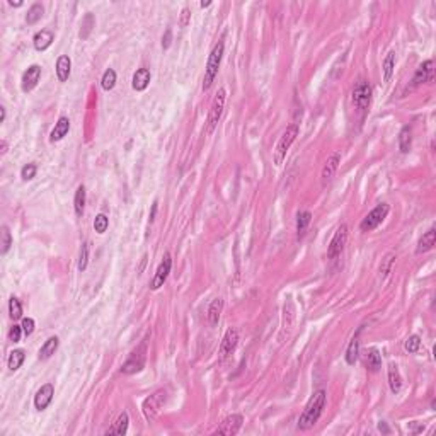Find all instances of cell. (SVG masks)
Returning a JSON list of instances; mask_svg holds the SVG:
<instances>
[{
  "label": "cell",
  "mask_w": 436,
  "mask_h": 436,
  "mask_svg": "<svg viewBox=\"0 0 436 436\" xmlns=\"http://www.w3.org/2000/svg\"><path fill=\"white\" fill-rule=\"evenodd\" d=\"M21 327H22V331H24V334H26V336H31V334L34 333V320L31 319V317L22 319Z\"/></svg>",
  "instance_id": "43"
},
{
  "label": "cell",
  "mask_w": 436,
  "mask_h": 436,
  "mask_svg": "<svg viewBox=\"0 0 436 436\" xmlns=\"http://www.w3.org/2000/svg\"><path fill=\"white\" fill-rule=\"evenodd\" d=\"M339 162H341V153L339 152L331 153L329 159L326 160V164H324V167H322V172H320V183H322V188H326L327 184L333 181L336 171H338Z\"/></svg>",
  "instance_id": "13"
},
{
  "label": "cell",
  "mask_w": 436,
  "mask_h": 436,
  "mask_svg": "<svg viewBox=\"0 0 436 436\" xmlns=\"http://www.w3.org/2000/svg\"><path fill=\"white\" fill-rule=\"evenodd\" d=\"M58 344H60V339L56 338V336H51V338H49L48 341L41 346L40 360H48V358H51L53 354H55V351L58 349Z\"/></svg>",
  "instance_id": "24"
},
{
  "label": "cell",
  "mask_w": 436,
  "mask_h": 436,
  "mask_svg": "<svg viewBox=\"0 0 436 436\" xmlns=\"http://www.w3.org/2000/svg\"><path fill=\"white\" fill-rule=\"evenodd\" d=\"M365 365L366 368L370 370V372H378L382 366V356L380 353H378L377 349H370L368 353H366L365 356Z\"/></svg>",
  "instance_id": "27"
},
{
  "label": "cell",
  "mask_w": 436,
  "mask_h": 436,
  "mask_svg": "<svg viewBox=\"0 0 436 436\" xmlns=\"http://www.w3.org/2000/svg\"><path fill=\"white\" fill-rule=\"evenodd\" d=\"M40 79H41V67L40 65H31L28 70L24 72V75H22V91L24 92L33 91V89L38 86Z\"/></svg>",
  "instance_id": "15"
},
{
  "label": "cell",
  "mask_w": 436,
  "mask_h": 436,
  "mask_svg": "<svg viewBox=\"0 0 436 436\" xmlns=\"http://www.w3.org/2000/svg\"><path fill=\"white\" fill-rule=\"evenodd\" d=\"M0 237H2V242H0V254L2 256H5L7 252H9L10 245H12V237H10V232L7 227H2V232H0Z\"/></svg>",
  "instance_id": "36"
},
{
  "label": "cell",
  "mask_w": 436,
  "mask_h": 436,
  "mask_svg": "<svg viewBox=\"0 0 436 436\" xmlns=\"http://www.w3.org/2000/svg\"><path fill=\"white\" fill-rule=\"evenodd\" d=\"M326 400H327L326 390L314 392V395L308 399L305 409H303V412L298 418V430L307 431L315 426V423L319 421L320 414H322L324 407H326Z\"/></svg>",
  "instance_id": "1"
},
{
  "label": "cell",
  "mask_w": 436,
  "mask_h": 436,
  "mask_svg": "<svg viewBox=\"0 0 436 436\" xmlns=\"http://www.w3.org/2000/svg\"><path fill=\"white\" fill-rule=\"evenodd\" d=\"M388 210H390V208H388L387 203H380L378 206L373 208V210L361 220V223H360L361 232H372V230H375L377 227L387 218Z\"/></svg>",
  "instance_id": "6"
},
{
  "label": "cell",
  "mask_w": 436,
  "mask_h": 436,
  "mask_svg": "<svg viewBox=\"0 0 436 436\" xmlns=\"http://www.w3.org/2000/svg\"><path fill=\"white\" fill-rule=\"evenodd\" d=\"M411 144H412V130H411V126H404V128L400 130V135H399L400 152L407 153L409 150H411Z\"/></svg>",
  "instance_id": "28"
},
{
  "label": "cell",
  "mask_w": 436,
  "mask_h": 436,
  "mask_svg": "<svg viewBox=\"0 0 436 436\" xmlns=\"http://www.w3.org/2000/svg\"><path fill=\"white\" fill-rule=\"evenodd\" d=\"M24 358H26V354H24V351H22V349L10 351L9 360H7V366H9V370L15 372V370L21 368V365L24 363Z\"/></svg>",
  "instance_id": "29"
},
{
  "label": "cell",
  "mask_w": 436,
  "mask_h": 436,
  "mask_svg": "<svg viewBox=\"0 0 436 436\" xmlns=\"http://www.w3.org/2000/svg\"><path fill=\"white\" fill-rule=\"evenodd\" d=\"M171 43H172V31L171 29H165L164 36H162V48L167 49L169 46H171Z\"/></svg>",
  "instance_id": "45"
},
{
  "label": "cell",
  "mask_w": 436,
  "mask_h": 436,
  "mask_svg": "<svg viewBox=\"0 0 436 436\" xmlns=\"http://www.w3.org/2000/svg\"><path fill=\"white\" fill-rule=\"evenodd\" d=\"M239 344V333L237 329H229L225 333V336H223V341L222 344H220V361H225L227 358L230 356V354L234 353L235 348H237Z\"/></svg>",
  "instance_id": "12"
},
{
  "label": "cell",
  "mask_w": 436,
  "mask_h": 436,
  "mask_svg": "<svg viewBox=\"0 0 436 436\" xmlns=\"http://www.w3.org/2000/svg\"><path fill=\"white\" fill-rule=\"evenodd\" d=\"M5 152H7V142H5V140H2V155H3V153H5Z\"/></svg>",
  "instance_id": "51"
},
{
  "label": "cell",
  "mask_w": 436,
  "mask_h": 436,
  "mask_svg": "<svg viewBox=\"0 0 436 436\" xmlns=\"http://www.w3.org/2000/svg\"><path fill=\"white\" fill-rule=\"evenodd\" d=\"M242 423H244V418L241 414H232L229 418H225L217 430L213 431V435H225V436H234L241 431Z\"/></svg>",
  "instance_id": "10"
},
{
  "label": "cell",
  "mask_w": 436,
  "mask_h": 436,
  "mask_svg": "<svg viewBox=\"0 0 436 436\" xmlns=\"http://www.w3.org/2000/svg\"><path fill=\"white\" fill-rule=\"evenodd\" d=\"M378 430H380V431H384V433H390V430H388V426H387V424H385L384 421H382L380 424H378Z\"/></svg>",
  "instance_id": "48"
},
{
  "label": "cell",
  "mask_w": 436,
  "mask_h": 436,
  "mask_svg": "<svg viewBox=\"0 0 436 436\" xmlns=\"http://www.w3.org/2000/svg\"><path fill=\"white\" fill-rule=\"evenodd\" d=\"M360 333L361 329H358V333L353 336V339L348 344V349H346V363L348 365H354L358 360V354H360Z\"/></svg>",
  "instance_id": "20"
},
{
  "label": "cell",
  "mask_w": 436,
  "mask_h": 436,
  "mask_svg": "<svg viewBox=\"0 0 436 436\" xmlns=\"http://www.w3.org/2000/svg\"><path fill=\"white\" fill-rule=\"evenodd\" d=\"M310 220H312L310 211H300L298 213V217H296V234H298V237L305 235L308 225H310Z\"/></svg>",
  "instance_id": "30"
},
{
  "label": "cell",
  "mask_w": 436,
  "mask_h": 436,
  "mask_svg": "<svg viewBox=\"0 0 436 436\" xmlns=\"http://www.w3.org/2000/svg\"><path fill=\"white\" fill-rule=\"evenodd\" d=\"M388 385H390V390L393 393H399L400 388H402V377H400L397 365L388 366Z\"/></svg>",
  "instance_id": "25"
},
{
  "label": "cell",
  "mask_w": 436,
  "mask_h": 436,
  "mask_svg": "<svg viewBox=\"0 0 436 436\" xmlns=\"http://www.w3.org/2000/svg\"><path fill=\"white\" fill-rule=\"evenodd\" d=\"M145 360H146V341H142V344L138 346L137 349L131 351L128 360L123 363L121 372L126 373V375H133V373L142 372L145 366Z\"/></svg>",
  "instance_id": "4"
},
{
  "label": "cell",
  "mask_w": 436,
  "mask_h": 436,
  "mask_svg": "<svg viewBox=\"0 0 436 436\" xmlns=\"http://www.w3.org/2000/svg\"><path fill=\"white\" fill-rule=\"evenodd\" d=\"M222 308H223L222 298H215L213 302L210 303V307H208V322H210V326H217L218 324Z\"/></svg>",
  "instance_id": "26"
},
{
  "label": "cell",
  "mask_w": 436,
  "mask_h": 436,
  "mask_svg": "<svg viewBox=\"0 0 436 436\" xmlns=\"http://www.w3.org/2000/svg\"><path fill=\"white\" fill-rule=\"evenodd\" d=\"M189 19H191L189 9H183V12H181V26H183V28H186V26L189 24Z\"/></svg>",
  "instance_id": "46"
},
{
  "label": "cell",
  "mask_w": 436,
  "mask_h": 436,
  "mask_svg": "<svg viewBox=\"0 0 436 436\" xmlns=\"http://www.w3.org/2000/svg\"><path fill=\"white\" fill-rule=\"evenodd\" d=\"M392 264H393V256H392V254H387V256H385V259L382 261V266H380V276H382V280H384V278L387 276L388 273H390Z\"/></svg>",
  "instance_id": "40"
},
{
  "label": "cell",
  "mask_w": 436,
  "mask_h": 436,
  "mask_svg": "<svg viewBox=\"0 0 436 436\" xmlns=\"http://www.w3.org/2000/svg\"><path fill=\"white\" fill-rule=\"evenodd\" d=\"M101 86L104 91H111V89H114V86H116V72H114L113 68L104 72V75L101 79Z\"/></svg>",
  "instance_id": "34"
},
{
  "label": "cell",
  "mask_w": 436,
  "mask_h": 436,
  "mask_svg": "<svg viewBox=\"0 0 436 436\" xmlns=\"http://www.w3.org/2000/svg\"><path fill=\"white\" fill-rule=\"evenodd\" d=\"M9 5L10 7H21L22 2H14V0H9Z\"/></svg>",
  "instance_id": "50"
},
{
  "label": "cell",
  "mask_w": 436,
  "mask_h": 436,
  "mask_svg": "<svg viewBox=\"0 0 436 436\" xmlns=\"http://www.w3.org/2000/svg\"><path fill=\"white\" fill-rule=\"evenodd\" d=\"M165 399H167V392L165 390H157L155 393H152L150 397H146L144 400V406H142V411H144V416L148 423H152L153 419L157 418L160 407L165 404Z\"/></svg>",
  "instance_id": "5"
},
{
  "label": "cell",
  "mask_w": 436,
  "mask_h": 436,
  "mask_svg": "<svg viewBox=\"0 0 436 436\" xmlns=\"http://www.w3.org/2000/svg\"><path fill=\"white\" fill-rule=\"evenodd\" d=\"M53 395H55V387H53L51 384H45L43 387L36 392V395H34V407H36L38 411H45V409L51 404Z\"/></svg>",
  "instance_id": "14"
},
{
  "label": "cell",
  "mask_w": 436,
  "mask_h": 436,
  "mask_svg": "<svg viewBox=\"0 0 436 436\" xmlns=\"http://www.w3.org/2000/svg\"><path fill=\"white\" fill-rule=\"evenodd\" d=\"M107 227H109V218H107L104 213H99L97 217H96V220H94L96 232H97V234H104L107 230Z\"/></svg>",
  "instance_id": "38"
},
{
  "label": "cell",
  "mask_w": 436,
  "mask_h": 436,
  "mask_svg": "<svg viewBox=\"0 0 436 436\" xmlns=\"http://www.w3.org/2000/svg\"><path fill=\"white\" fill-rule=\"evenodd\" d=\"M435 242H436V230H435V227H431V229L428 230V232L421 237V241H419L418 247H416V252H418V254L428 252V250L433 249Z\"/></svg>",
  "instance_id": "22"
},
{
  "label": "cell",
  "mask_w": 436,
  "mask_h": 436,
  "mask_svg": "<svg viewBox=\"0 0 436 436\" xmlns=\"http://www.w3.org/2000/svg\"><path fill=\"white\" fill-rule=\"evenodd\" d=\"M94 26H96V17L92 14H87L86 17H84V21H82V29H80L79 36L82 38V40H87Z\"/></svg>",
  "instance_id": "35"
},
{
  "label": "cell",
  "mask_w": 436,
  "mask_h": 436,
  "mask_svg": "<svg viewBox=\"0 0 436 436\" xmlns=\"http://www.w3.org/2000/svg\"><path fill=\"white\" fill-rule=\"evenodd\" d=\"M68 130H70V119L61 116L58 121H56L55 128L51 130V133H49V140L51 142H60L63 140L65 137H67Z\"/></svg>",
  "instance_id": "19"
},
{
  "label": "cell",
  "mask_w": 436,
  "mask_h": 436,
  "mask_svg": "<svg viewBox=\"0 0 436 436\" xmlns=\"http://www.w3.org/2000/svg\"><path fill=\"white\" fill-rule=\"evenodd\" d=\"M348 242V227L342 223V225L338 227L334 237L331 239V244L327 247V257L329 259H336L338 256H341V252L344 250V245Z\"/></svg>",
  "instance_id": "9"
},
{
  "label": "cell",
  "mask_w": 436,
  "mask_h": 436,
  "mask_svg": "<svg viewBox=\"0 0 436 436\" xmlns=\"http://www.w3.org/2000/svg\"><path fill=\"white\" fill-rule=\"evenodd\" d=\"M222 56H223V41H220V43L211 49L210 56H208V63H206V68H204L203 91H208V89L213 86L215 79H217V75H218V70H220Z\"/></svg>",
  "instance_id": "2"
},
{
  "label": "cell",
  "mask_w": 436,
  "mask_h": 436,
  "mask_svg": "<svg viewBox=\"0 0 436 436\" xmlns=\"http://www.w3.org/2000/svg\"><path fill=\"white\" fill-rule=\"evenodd\" d=\"M393 68H395V53L390 51L387 55V58L384 60V80L390 82L393 75Z\"/></svg>",
  "instance_id": "32"
},
{
  "label": "cell",
  "mask_w": 436,
  "mask_h": 436,
  "mask_svg": "<svg viewBox=\"0 0 436 436\" xmlns=\"http://www.w3.org/2000/svg\"><path fill=\"white\" fill-rule=\"evenodd\" d=\"M5 107H0V123H3L5 121Z\"/></svg>",
  "instance_id": "49"
},
{
  "label": "cell",
  "mask_w": 436,
  "mask_h": 436,
  "mask_svg": "<svg viewBox=\"0 0 436 436\" xmlns=\"http://www.w3.org/2000/svg\"><path fill=\"white\" fill-rule=\"evenodd\" d=\"M43 12H45L43 5H41V3H34V5H31L28 14H26V22H28V24H36V22L43 17Z\"/></svg>",
  "instance_id": "33"
},
{
  "label": "cell",
  "mask_w": 436,
  "mask_h": 436,
  "mask_svg": "<svg viewBox=\"0 0 436 436\" xmlns=\"http://www.w3.org/2000/svg\"><path fill=\"white\" fill-rule=\"evenodd\" d=\"M199 5H201V9H204V7H210V5H211V2H201V3H199Z\"/></svg>",
  "instance_id": "52"
},
{
  "label": "cell",
  "mask_w": 436,
  "mask_h": 436,
  "mask_svg": "<svg viewBox=\"0 0 436 436\" xmlns=\"http://www.w3.org/2000/svg\"><path fill=\"white\" fill-rule=\"evenodd\" d=\"M296 137H298V125L293 123V125L287 126V130L283 131V135H281L280 140H278L275 152H273V160H275L276 165L283 164V160L287 159V152L290 150L293 142L296 140Z\"/></svg>",
  "instance_id": "3"
},
{
  "label": "cell",
  "mask_w": 436,
  "mask_h": 436,
  "mask_svg": "<svg viewBox=\"0 0 436 436\" xmlns=\"http://www.w3.org/2000/svg\"><path fill=\"white\" fill-rule=\"evenodd\" d=\"M36 171H38L36 165L28 164V165H24V167L21 169V177L24 181H31V179H34V176H36Z\"/></svg>",
  "instance_id": "42"
},
{
  "label": "cell",
  "mask_w": 436,
  "mask_h": 436,
  "mask_svg": "<svg viewBox=\"0 0 436 436\" xmlns=\"http://www.w3.org/2000/svg\"><path fill=\"white\" fill-rule=\"evenodd\" d=\"M73 206H75L77 217H82L84 208H86V188L79 186L75 191V198H73Z\"/></svg>",
  "instance_id": "31"
},
{
  "label": "cell",
  "mask_w": 436,
  "mask_h": 436,
  "mask_svg": "<svg viewBox=\"0 0 436 436\" xmlns=\"http://www.w3.org/2000/svg\"><path fill=\"white\" fill-rule=\"evenodd\" d=\"M22 333H24V331H22V327H21V326H14L12 329L9 331V339H10V341H12V342H19V341H21Z\"/></svg>",
  "instance_id": "44"
},
{
  "label": "cell",
  "mask_w": 436,
  "mask_h": 436,
  "mask_svg": "<svg viewBox=\"0 0 436 436\" xmlns=\"http://www.w3.org/2000/svg\"><path fill=\"white\" fill-rule=\"evenodd\" d=\"M431 80H433V60H426L412 77V87H418L424 82H431Z\"/></svg>",
  "instance_id": "16"
},
{
  "label": "cell",
  "mask_w": 436,
  "mask_h": 436,
  "mask_svg": "<svg viewBox=\"0 0 436 436\" xmlns=\"http://www.w3.org/2000/svg\"><path fill=\"white\" fill-rule=\"evenodd\" d=\"M70 70H72V60L68 58L67 55H61L58 60H56V77H58L60 82H67L68 77H70Z\"/></svg>",
  "instance_id": "21"
},
{
  "label": "cell",
  "mask_w": 436,
  "mask_h": 436,
  "mask_svg": "<svg viewBox=\"0 0 436 436\" xmlns=\"http://www.w3.org/2000/svg\"><path fill=\"white\" fill-rule=\"evenodd\" d=\"M171 268H172V259H171V254L165 252L164 257H162L159 268H157V273L155 276H153L152 283H150V288L152 290H159L160 287H164L165 280H167L169 273H171Z\"/></svg>",
  "instance_id": "11"
},
{
  "label": "cell",
  "mask_w": 436,
  "mask_h": 436,
  "mask_svg": "<svg viewBox=\"0 0 436 436\" xmlns=\"http://www.w3.org/2000/svg\"><path fill=\"white\" fill-rule=\"evenodd\" d=\"M155 213H157V201H153L152 211H150V222H153V220H155Z\"/></svg>",
  "instance_id": "47"
},
{
  "label": "cell",
  "mask_w": 436,
  "mask_h": 436,
  "mask_svg": "<svg viewBox=\"0 0 436 436\" xmlns=\"http://www.w3.org/2000/svg\"><path fill=\"white\" fill-rule=\"evenodd\" d=\"M89 262V244H82L80 249V259H79V271H86Z\"/></svg>",
  "instance_id": "41"
},
{
  "label": "cell",
  "mask_w": 436,
  "mask_h": 436,
  "mask_svg": "<svg viewBox=\"0 0 436 436\" xmlns=\"http://www.w3.org/2000/svg\"><path fill=\"white\" fill-rule=\"evenodd\" d=\"M128 423H130L128 414H126V412H121L119 418L116 419V423L106 431V435H118V436L126 435V431H128Z\"/></svg>",
  "instance_id": "23"
},
{
  "label": "cell",
  "mask_w": 436,
  "mask_h": 436,
  "mask_svg": "<svg viewBox=\"0 0 436 436\" xmlns=\"http://www.w3.org/2000/svg\"><path fill=\"white\" fill-rule=\"evenodd\" d=\"M353 104L360 113H366L372 104V87L366 80H360L353 89Z\"/></svg>",
  "instance_id": "7"
},
{
  "label": "cell",
  "mask_w": 436,
  "mask_h": 436,
  "mask_svg": "<svg viewBox=\"0 0 436 436\" xmlns=\"http://www.w3.org/2000/svg\"><path fill=\"white\" fill-rule=\"evenodd\" d=\"M9 315H10V319H14V320L22 317V305L15 296H10V300H9Z\"/></svg>",
  "instance_id": "37"
},
{
  "label": "cell",
  "mask_w": 436,
  "mask_h": 436,
  "mask_svg": "<svg viewBox=\"0 0 436 436\" xmlns=\"http://www.w3.org/2000/svg\"><path fill=\"white\" fill-rule=\"evenodd\" d=\"M150 79H152V75H150L148 68H138V70L133 73V80H131V86H133L135 91L142 92V91H145V89L148 87Z\"/></svg>",
  "instance_id": "17"
},
{
  "label": "cell",
  "mask_w": 436,
  "mask_h": 436,
  "mask_svg": "<svg viewBox=\"0 0 436 436\" xmlns=\"http://www.w3.org/2000/svg\"><path fill=\"white\" fill-rule=\"evenodd\" d=\"M225 97H227L225 89H220V91L217 92V96L213 97L210 113H208V128H206L208 133H211V131L217 128L220 118H222V114H223V107H225Z\"/></svg>",
  "instance_id": "8"
},
{
  "label": "cell",
  "mask_w": 436,
  "mask_h": 436,
  "mask_svg": "<svg viewBox=\"0 0 436 436\" xmlns=\"http://www.w3.org/2000/svg\"><path fill=\"white\" fill-rule=\"evenodd\" d=\"M53 40H55V36H53L51 31H48V29L40 31V33H36L33 38L34 48H36L38 51H45V49H48L49 46H51Z\"/></svg>",
  "instance_id": "18"
},
{
  "label": "cell",
  "mask_w": 436,
  "mask_h": 436,
  "mask_svg": "<svg viewBox=\"0 0 436 436\" xmlns=\"http://www.w3.org/2000/svg\"><path fill=\"white\" fill-rule=\"evenodd\" d=\"M419 346H421V338L414 334V336H409L404 348H406L407 353H416V351L419 349Z\"/></svg>",
  "instance_id": "39"
}]
</instances>
